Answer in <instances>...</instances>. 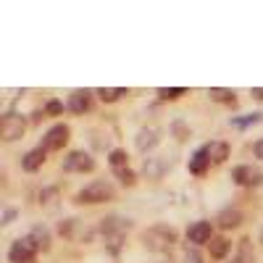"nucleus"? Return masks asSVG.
Wrapping results in <instances>:
<instances>
[{
  "label": "nucleus",
  "instance_id": "f257e3e1",
  "mask_svg": "<svg viewBox=\"0 0 263 263\" xmlns=\"http://www.w3.org/2000/svg\"><path fill=\"white\" fill-rule=\"evenodd\" d=\"M174 242H177V232L158 224V227H150L145 234H142V245L145 250L150 253H168L174 248Z\"/></svg>",
  "mask_w": 263,
  "mask_h": 263
},
{
  "label": "nucleus",
  "instance_id": "f03ea898",
  "mask_svg": "<svg viewBox=\"0 0 263 263\" xmlns=\"http://www.w3.org/2000/svg\"><path fill=\"white\" fill-rule=\"evenodd\" d=\"M114 197V184L111 182H105V179H95L90 182L84 190L77 192V203H87V205H98V203H105V200H111Z\"/></svg>",
  "mask_w": 263,
  "mask_h": 263
},
{
  "label": "nucleus",
  "instance_id": "7ed1b4c3",
  "mask_svg": "<svg viewBox=\"0 0 263 263\" xmlns=\"http://www.w3.org/2000/svg\"><path fill=\"white\" fill-rule=\"evenodd\" d=\"M129 227H132V224L126 221V218H119V216H108V218H103L100 232H103L105 242L111 245V250H114V253L119 250V245H121V239L126 237Z\"/></svg>",
  "mask_w": 263,
  "mask_h": 263
},
{
  "label": "nucleus",
  "instance_id": "20e7f679",
  "mask_svg": "<svg viewBox=\"0 0 263 263\" xmlns=\"http://www.w3.org/2000/svg\"><path fill=\"white\" fill-rule=\"evenodd\" d=\"M24 129H27V121L18 114H6L3 119H0V137H3L6 142L18 140L21 135H24Z\"/></svg>",
  "mask_w": 263,
  "mask_h": 263
},
{
  "label": "nucleus",
  "instance_id": "39448f33",
  "mask_svg": "<svg viewBox=\"0 0 263 263\" xmlns=\"http://www.w3.org/2000/svg\"><path fill=\"white\" fill-rule=\"evenodd\" d=\"M34 255H37V248L29 237L24 239H16L8 250V260L11 263H34Z\"/></svg>",
  "mask_w": 263,
  "mask_h": 263
},
{
  "label": "nucleus",
  "instance_id": "423d86ee",
  "mask_svg": "<svg viewBox=\"0 0 263 263\" xmlns=\"http://www.w3.org/2000/svg\"><path fill=\"white\" fill-rule=\"evenodd\" d=\"M232 179L239 187H258V184H263V171L255 166H234Z\"/></svg>",
  "mask_w": 263,
  "mask_h": 263
},
{
  "label": "nucleus",
  "instance_id": "0eeeda50",
  "mask_svg": "<svg viewBox=\"0 0 263 263\" xmlns=\"http://www.w3.org/2000/svg\"><path fill=\"white\" fill-rule=\"evenodd\" d=\"M63 168H66V171H74V174H84V171H92V168H95V161H92L90 153L74 150V153H69V156H66Z\"/></svg>",
  "mask_w": 263,
  "mask_h": 263
},
{
  "label": "nucleus",
  "instance_id": "6e6552de",
  "mask_svg": "<svg viewBox=\"0 0 263 263\" xmlns=\"http://www.w3.org/2000/svg\"><path fill=\"white\" fill-rule=\"evenodd\" d=\"M66 142H69V126L66 124H55L45 132V137H42V145L40 147H45V150H61Z\"/></svg>",
  "mask_w": 263,
  "mask_h": 263
},
{
  "label": "nucleus",
  "instance_id": "1a4fd4ad",
  "mask_svg": "<svg viewBox=\"0 0 263 263\" xmlns=\"http://www.w3.org/2000/svg\"><path fill=\"white\" fill-rule=\"evenodd\" d=\"M187 239L192 245H205L213 239V227L211 221H195L190 229H187Z\"/></svg>",
  "mask_w": 263,
  "mask_h": 263
},
{
  "label": "nucleus",
  "instance_id": "9d476101",
  "mask_svg": "<svg viewBox=\"0 0 263 263\" xmlns=\"http://www.w3.org/2000/svg\"><path fill=\"white\" fill-rule=\"evenodd\" d=\"M171 168V161L166 158V156H156V158H147L145 161V166H142V171H145V177H150V179H161L163 174Z\"/></svg>",
  "mask_w": 263,
  "mask_h": 263
},
{
  "label": "nucleus",
  "instance_id": "9b49d317",
  "mask_svg": "<svg viewBox=\"0 0 263 263\" xmlns=\"http://www.w3.org/2000/svg\"><path fill=\"white\" fill-rule=\"evenodd\" d=\"M158 142H161V132H158L156 126H145V129H140V135H137V140H135L137 150H142V153L153 150Z\"/></svg>",
  "mask_w": 263,
  "mask_h": 263
},
{
  "label": "nucleus",
  "instance_id": "f8f14e48",
  "mask_svg": "<svg viewBox=\"0 0 263 263\" xmlns=\"http://www.w3.org/2000/svg\"><path fill=\"white\" fill-rule=\"evenodd\" d=\"M45 156H48V150L45 147H34V150H29L24 158H21V168L24 171H37L42 163H45Z\"/></svg>",
  "mask_w": 263,
  "mask_h": 263
},
{
  "label": "nucleus",
  "instance_id": "ddd939ff",
  "mask_svg": "<svg viewBox=\"0 0 263 263\" xmlns=\"http://www.w3.org/2000/svg\"><path fill=\"white\" fill-rule=\"evenodd\" d=\"M90 103H92V92L90 90H77V92L69 95V108L74 114H84L87 108H90Z\"/></svg>",
  "mask_w": 263,
  "mask_h": 263
},
{
  "label": "nucleus",
  "instance_id": "4468645a",
  "mask_svg": "<svg viewBox=\"0 0 263 263\" xmlns=\"http://www.w3.org/2000/svg\"><path fill=\"white\" fill-rule=\"evenodd\" d=\"M203 147H205V156H208L211 163H224L229 158V145L227 142H208Z\"/></svg>",
  "mask_w": 263,
  "mask_h": 263
},
{
  "label": "nucleus",
  "instance_id": "2eb2a0df",
  "mask_svg": "<svg viewBox=\"0 0 263 263\" xmlns=\"http://www.w3.org/2000/svg\"><path fill=\"white\" fill-rule=\"evenodd\" d=\"M37 250H50V229L48 227H32V232L27 234Z\"/></svg>",
  "mask_w": 263,
  "mask_h": 263
},
{
  "label": "nucleus",
  "instance_id": "dca6fc26",
  "mask_svg": "<svg viewBox=\"0 0 263 263\" xmlns=\"http://www.w3.org/2000/svg\"><path fill=\"white\" fill-rule=\"evenodd\" d=\"M218 224H221L224 229H234L242 224V211L239 208H224L221 213H218Z\"/></svg>",
  "mask_w": 263,
  "mask_h": 263
},
{
  "label": "nucleus",
  "instance_id": "f3484780",
  "mask_svg": "<svg viewBox=\"0 0 263 263\" xmlns=\"http://www.w3.org/2000/svg\"><path fill=\"white\" fill-rule=\"evenodd\" d=\"M208 166H211V161H208V156H205V147H197V150L192 153V158H190V171H192V174H205Z\"/></svg>",
  "mask_w": 263,
  "mask_h": 263
},
{
  "label": "nucleus",
  "instance_id": "a211bd4d",
  "mask_svg": "<svg viewBox=\"0 0 263 263\" xmlns=\"http://www.w3.org/2000/svg\"><path fill=\"white\" fill-rule=\"evenodd\" d=\"M208 248H211V255L213 258H227V253L232 250V242L227 237H213L211 242H208Z\"/></svg>",
  "mask_w": 263,
  "mask_h": 263
},
{
  "label": "nucleus",
  "instance_id": "6ab92c4d",
  "mask_svg": "<svg viewBox=\"0 0 263 263\" xmlns=\"http://www.w3.org/2000/svg\"><path fill=\"white\" fill-rule=\"evenodd\" d=\"M108 163H111L114 171H124V168H129V158H126V153H124V150H111V156H108Z\"/></svg>",
  "mask_w": 263,
  "mask_h": 263
},
{
  "label": "nucleus",
  "instance_id": "aec40b11",
  "mask_svg": "<svg viewBox=\"0 0 263 263\" xmlns=\"http://www.w3.org/2000/svg\"><path fill=\"white\" fill-rule=\"evenodd\" d=\"M98 95H100L103 103H114L121 95H126V90H124V87H103V90H98Z\"/></svg>",
  "mask_w": 263,
  "mask_h": 263
},
{
  "label": "nucleus",
  "instance_id": "412c9836",
  "mask_svg": "<svg viewBox=\"0 0 263 263\" xmlns=\"http://www.w3.org/2000/svg\"><path fill=\"white\" fill-rule=\"evenodd\" d=\"M208 98H211V100H218V103H232V100H234V92H232V90H221V87H211Z\"/></svg>",
  "mask_w": 263,
  "mask_h": 263
},
{
  "label": "nucleus",
  "instance_id": "4be33fe9",
  "mask_svg": "<svg viewBox=\"0 0 263 263\" xmlns=\"http://www.w3.org/2000/svg\"><path fill=\"white\" fill-rule=\"evenodd\" d=\"M232 263H253V253H250L248 239H242V242H239V253L232 258Z\"/></svg>",
  "mask_w": 263,
  "mask_h": 263
},
{
  "label": "nucleus",
  "instance_id": "5701e85b",
  "mask_svg": "<svg viewBox=\"0 0 263 263\" xmlns=\"http://www.w3.org/2000/svg\"><path fill=\"white\" fill-rule=\"evenodd\" d=\"M158 95H161L163 100H177L179 95H184V87H161Z\"/></svg>",
  "mask_w": 263,
  "mask_h": 263
},
{
  "label": "nucleus",
  "instance_id": "b1692460",
  "mask_svg": "<svg viewBox=\"0 0 263 263\" xmlns=\"http://www.w3.org/2000/svg\"><path fill=\"white\" fill-rule=\"evenodd\" d=\"M258 121H260V114H248V116H242V119H232V126H237V129H245V126L258 124Z\"/></svg>",
  "mask_w": 263,
  "mask_h": 263
},
{
  "label": "nucleus",
  "instance_id": "393cba45",
  "mask_svg": "<svg viewBox=\"0 0 263 263\" xmlns=\"http://www.w3.org/2000/svg\"><path fill=\"white\" fill-rule=\"evenodd\" d=\"M116 177L124 182V184H135V171L132 168H124V171H116Z\"/></svg>",
  "mask_w": 263,
  "mask_h": 263
},
{
  "label": "nucleus",
  "instance_id": "a878e982",
  "mask_svg": "<svg viewBox=\"0 0 263 263\" xmlns=\"http://www.w3.org/2000/svg\"><path fill=\"white\" fill-rule=\"evenodd\" d=\"M203 258L200 255H197L195 250H187V255H184V263H200Z\"/></svg>",
  "mask_w": 263,
  "mask_h": 263
},
{
  "label": "nucleus",
  "instance_id": "bb28decb",
  "mask_svg": "<svg viewBox=\"0 0 263 263\" xmlns=\"http://www.w3.org/2000/svg\"><path fill=\"white\" fill-rule=\"evenodd\" d=\"M253 153H255V158H260V161H263V137L253 145Z\"/></svg>",
  "mask_w": 263,
  "mask_h": 263
},
{
  "label": "nucleus",
  "instance_id": "cd10ccee",
  "mask_svg": "<svg viewBox=\"0 0 263 263\" xmlns=\"http://www.w3.org/2000/svg\"><path fill=\"white\" fill-rule=\"evenodd\" d=\"M48 111H50V114H61V111H63V105L55 103V100H50V103H48Z\"/></svg>",
  "mask_w": 263,
  "mask_h": 263
},
{
  "label": "nucleus",
  "instance_id": "c85d7f7f",
  "mask_svg": "<svg viewBox=\"0 0 263 263\" xmlns=\"http://www.w3.org/2000/svg\"><path fill=\"white\" fill-rule=\"evenodd\" d=\"M13 218H16V211H13V208H8V211L3 213V224H11Z\"/></svg>",
  "mask_w": 263,
  "mask_h": 263
},
{
  "label": "nucleus",
  "instance_id": "c756f323",
  "mask_svg": "<svg viewBox=\"0 0 263 263\" xmlns=\"http://www.w3.org/2000/svg\"><path fill=\"white\" fill-rule=\"evenodd\" d=\"M253 98H258V100H263V90H260V87H253Z\"/></svg>",
  "mask_w": 263,
  "mask_h": 263
},
{
  "label": "nucleus",
  "instance_id": "7c9ffc66",
  "mask_svg": "<svg viewBox=\"0 0 263 263\" xmlns=\"http://www.w3.org/2000/svg\"><path fill=\"white\" fill-rule=\"evenodd\" d=\"M260 242H263V229H260Z\"/></svg>",
  "mask_w": 263,
  "mask_h": 263
}]
</instances>
